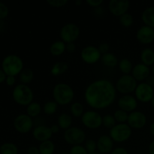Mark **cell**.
Returning <instances> with one entry per match:
<instances>
[{"label":"cell","mask_w":154,"mask_h":154,"mask_svg":"<svg viewBox=\"0 0 154 154\" xmlns=\"http://www.w3.org/2000/svg\"><path fill=\"white\" fill-rule=\"evenodd\" d=\"M72 123V116H70L68 114H60L58 117V126L60 129L67 130L69 128H71Z\"/></svg>","instance_id":"obj_25"},{"label":"cell","mask_w":154,"mask_h":154,"mask_svg":"<svg viewBox=\"0 0 154 154\" xmlns=\"http://www.w3.org/2000/svg\"><path fill=\"white\" fill-rule=\"evenodd\" d=\"M85 148L89 153H94L97 149V142L93 139H88L85 143Z\"/></svg>","instance_id":"obj_36"},{"label":"cell","mask_w":154,"mask_h":154,"mask_svg":"<svg viewBox=\"0 0 154 154\" xmlns=\"http://www.w3.org/2000/svg\"><path fill=\"white\" fill-rule=\"evenodd\" d=\"M12 97L17 104L22 106H28L32 102L34 94L29 86L26 84H18L12 92Z\"/></svg>","instance_id":"obj_4"},{"label":"cell","mask_w":154,"mask_h":154,"mask_svg":"<svg viewBox=\"0 0 154 154\" xmlns=\"http://www.w3.org/2000/svg\"><path fill=\"white\" fill-rule=\"evenodd\" d=\"M68 2V0H47V3L53 8H62Z\"/></svg>","instance_id":"obj_37"},{"label":"cell","mask_w":154,"mask_h":154,"mask_svg":"<svg viewBox=\"0 0 154 154\" xmlns=\"http://www.w3.org/2000/svg\"><path fill=\"white\" fill-rule=\"evenodd\" d=\"M27 154H40L38 147L35 146H31L27 150Z\"/></svg>","instance_id":"obj_44"},{"label":"cell","mask_w":154,"mask_h":154,"mask_svg":"<svg viewBox=\"0 0 154 154\" xmlns=\"http://www.w3.org/2000/svg\"><path fill=\"white\" fill-rule=\"evenodd\" d=\"M14 126L17 132L21 134H26L33 127V120L27 114H20L14 120Z\"/></svg>","instance_id":"obj_10"},{"label":"cell","mask_w":154,"mask_h":154,"mask_svg":"<svg viewBox=\"0 0 154 154\" xmlns=\"http://www.w3.org/2000/svg\"><path fill=\"white\" fill-rule=\"evenodd\" d=\"M53 96L54 101L58 105H66L70 104L75 97L73 89L69 84L59 83L56 84L53 90Z\"/></svg>","instance_id":"obj_2"},{"label":"cell","mask_w":154,"mask_h":154,"mask_svg":"<svg viewBox=\"0 0 154 154\" xmlns=\"http://www.w3.org/2000/svg\"><path fill=\"white\" fill-rule=\"evenodd\" d=\"M53 133L51 127H48L45 125H40V126H36L32 132L33 138L36 141H41V142L49 141Z\"/></svg>","instance_id":"obj_16"},{"label":"cell","mask_w":154,"mask_h":154,"mask_svg":"<svg viewBox=\"0 0 154 154\" xmlns=\"http://www.w3.org/2000/svg\"><path fill=\"white\" fill-rule=\"evenodd\" d=\"M66 50V44L63 41H57L50 47V53L53 56L59 57L62 55Z\"/></svg>","instance_id":"obj_22"},{"label":"cell","mask_w":154,"mask_h":154,"mask_svg":"<svg viewBox=\"0 0 154 154\" xmlns=\"http://www.w3.org/2000/svg\"><path fill=\"white\" fill-rule=\"evenodd\" d=\"M86 138V134L83 129L78 127H71L64 132V139L72 145H81Z\"/></svg>","instance_id":"obj_8"},{"label":"cell","mask_w":154,"mask_h":154,"mask_svg":"<svg viewBox=\"0 0 154 154\" xmlns=\"http://www.w3.org/2000/svg\"><path fill=\"white\" fill-rule=\"evenodd\" d=\"M68 69H69V64L67 63L58 62L52 66L51 69V74L53 76H59L67 72Z\"/></svg>","instance_id":"obj_23"},{"label":"cell","mask_w":154,"mask_h":154,"mask_svg":"<svg viewBox=\"0 0 154 154\" xmlns=\"http://www.w3.org/2000/svg\"><path fill=\"white\" fill-rule=\"evenodd\" d=\"M81 4H82V1H81V0H76V1H75V5H76L77 6L81 5Z\"/></svg>","instance_id":"obj_51"},{"label":"cell","mask_w":154,"mask_h":154,"mask_svg":"<svg viewBox=\"0 0 154 154\" xmlns=\"http://www.w3.org/2000/svg\"><path fill=\"white\" fill-rule=\"evenodd\" d=\"M42 112V106L39 103L32 102L26 108V114L30 117H36Z\"/></svg>","instance_id":"obj_28"},{"label":"cell","mask_w":154,"mask_h":154,"mask_svg":"<svg viewBox=\"0 0 154 154\" xmlns=\"http://www.w3.org/2000/svg\"><path fill=\"white\" fill-rule=\"evenodd\" d=\"M130 2L128 0H111L108 3L110 12L116 17H121L127 13Z\"/></svg>","instance_id":"obj_13"},{"label":"cell","mask_w":154,"mask_h":154,"mask_svg":"<svg viewBox=\"0 0 154 154\" xmlns=\"http://www.w3.org/2000/svg\"><path fill=\"white\" fill-rule=\"evenodd\" d=\"M62 154H70V153H63Z\"/></svg>","instance_id":"obj_55"},{"label":"cell","mask_w":154,"mask_h":154,"mask_svg":"<svg viewBox=\"0 0 154 154\" xmlns=\"http://www.w3.org/2000/svg\"><path fill=\"white\" fill-rule=\"evenodd\" d=\"M117 90L108 80L101 79L93 81L87 87L84 93L86 102L91 108L105 109L115 101Z\"/></svg>","instance_id":"obj_1"},{"label":"cell","mask_w":154,"mask_h":154,"mask_svg":"<svg viewBox=\"0 0 154 154\" xmlns=\"http://www.w3.org/2000/svg\"><path fill=\"white\" fill-rule=\"evenodd\" d=\"M51 129L53 134H57L60 131V127H59L58 125H53L51 127Z\"/></svg>","instance_id":"obj_47"},{"label":"cell","mask_w":154,"mask_h":154,"mask_svg":"<svg viewBox=\"0 0 154 154\" xmlns=\"http://www.w3.org/2000/svg\"><path fill=\"white\" fill-rule=\"evenodd\" d=\"M102 124L105 128L111 129L114 126H116V120L114 116L111 114H107L102 117Z\"/></svg>","instance_id":"obj_34"},{"label":"cell","mask_w":154,"mask_h":154,"mask_svg":"<svg viewBox=\"0 0 154 154\" xmlns=\"http://www.w3.org/2000/svg\"><path fill=\"white\" fill-rule=\"evenodd\" d=\"M137 81L130 75H123L116 83V90L122 94L129 95L135 91Z\"/></svg>","instance_id":"obj_6"},{"label":"cell","mask_w":154,"mask_h":154,"mask_svg":"<svg viewBox=\"0 0 154 154\" xmlns=\"http://www.w3.org/2000/svg\"><path fill=\"white\" fill-rule=\"evenodd\" d=\"M136 38L142 45H149L154 41V29L148 26H142L138 29Z\"/></svg>","instance_id":"obj_15"},{"label":"cell","mask_w":154,"mask_h":154,"mask_svg":"<svg viewBox=\"0 0 154 154\" xmlns=\"http://www.w3.org/2000/svg\"><path fill=\"white\" fill-rule=\"evenodd\" d=\"M105 154H109V153H105Z\"/></svg>","instance_id":"obj_56"},{"label":"cell","mask_w":154,"mask_h":154,"mask_svg":"<svg viewBox=\"0 0 154 154\" xmlns=\"http://www.w3.org/2000/svg\"><path fill=\"white\" fill-rule=\"evenodd\" d=\"M150 132L153 136H154V122L151 123L150 126Z\"/></svg>","instance_id":"obj_50"},{"label":"cell","mask_w":154,"mask_h":154,"mask_svg":"<svg viewBox=\"0 0 154 154\" xmlns=\"http://www.w3.org/2000/svg\"><path fill=\"white\" fill-rule=\"evenodd\" d=\"M19 78L23 84H28L32 81L34 78V72L30 69H23L20 73Z\"/></svg>","instance_id":"obj_26"},{"label":"cell","mask_w":154,"mask_h":154,"mask_svg":"<svg viewBox=\"0 0 154 154\" xmlns=\"http://www.w3.org/2000/svg\"><path fill=\"white\" fill-rule=\"evenodd\" d=\"M127 122L132 129H142L147 123V117L141 111H133L129 114Z\"/></svg>","instance_id":"obj_14"},{"label":"cell","mask_w":154,"mask_h":154,"mask_svg":"<svg viewBox=\"0 0 154 154\" xmlns=\"http://www.w3.org/2000/svg\"><path fill=\"white\" fill-rule=\"evenodd\" d=\"M81 33L79 26L73 23H66L60 29V37L65 43H73L78 38Z\"/></svg>","instance_id":"obj_7"},{"label":"cell","mask_w":154,"mask_h":154,"mask_svg":"<svg viewBox=\"0 0 154 154\" xmlns=\"http://www.w3.org/2000/svg\"><path fill=\"white\" fill-rule=\"evenodd\" d=\"M149 153L154 154V141H152L149 146Z\"/></svg>","instance_id":"obj_49"},{"label":"cell","mask_w":154,"mask_h":154,"mask_svg":"<svg viewBox=\"0 0 154 154\" xmlns=\"http://www.w3.org/2000/svg\"><path fill=\"white\" fill-rule=\"evenodd\" d=\"M9 9L5 4L0 2V20L4 19L8 15Z\"/></svg>","instance_id":"obj_39"},{"label":"cell","mask_w":154,"mask_h":154,"mask_svg":"<svg viewBox=\"0 0 154 154\" xmlns=\"http://www.w3.org/2000/svg\"><path fill=\"white\" fill-rule=\"evenodd\" d=\"M138 102L136 99L130 95H124L120 98L118 101V106L120 109L126 112H133L137 108Z\"/></svg>","instance_id":"obj_17"},{"label":"cell","mask_w":154,"mask_h":154,"mask_svg":"<svg viewBox=\"0 0 154 154\" xmlns=\"http://www.w3.org/2000/svg\"><path fill=\"white\" fill-rule=\"evenodd\" d=\"M98 49H99V52L101 53V54H107V53H108V51H109V49H110V45H108V43H105V42H104V43H102L99 45Z\"/></svg>","instance_id":"obj_40"},{"label":"cell","mask_w":154,"mask_h":154,"mask_svg":"<svg viewBox=\"0 0 154 154\" xmlns=\"http://www.w3.org/2000/svg\"><path fill=\"white\" fill-rule=\"evenodd\" d=\"M152 72H153V74L154 75V64L153 65V68H152Z\"/></svg>","instance_id":"obj_53"},{"label":"cell","mask_w":154,"mask_h":154,"mask_svg":"<svg viewBox=\"0 0 154 154\" xmlns=\"http://www.w3.org/2000/svg\"><path fill=\"white\" fill-rule=\"evenodd\" d=\"M131 135L132 128L126 123H119L110 129L109 136L115 142H124L130 138Z\"/></svg>","instance_id":"obj_5"},{"label":"cell","mask_w":154,"mask_h":154,"mask_svg":"<svg viewBox=\"0 0 154 154\" xmlns=\"http://www.w3.org/2000/svg\"><path fill=\"white\" fill-rule=\"evenodd\" d=\"M6 78H7V75H5L4 72H3L2 69H0V84L4 81H5Z\"/></svg>","instance_id":"obj_46"},{"label":"cell","mask_w":154,"mask_h":154,"mask_svg":"<svg viewBox=\"0 0 154 154\" xmlns=\"http://www.w3.org/2000/svg\"><path fill=\"white\" fill-rule=\"evenodd\" d=\"M135 96L137 99L143 103L150 102L154 97V90L153 87L146 82L138 84L135 89Z\"/></svg>","instance_id":"obj_11"},{"label":"cell","mask_w":154,"mask_h":154,"mask_svg":"<svg viewBox=\"0 0 154 154\" xmlns=\"http://www.w3.org/2000/svg\"><path fill=\"white\" fill-rule=\"evenodd\" d=\"M134 18L132 14L126 13L120 17V22L121 25L124 27H130L133 24Z\"/></svg>","instance_id":"obj_35"},{"label":"cell","mask_w":154,"mask_h":154,"mask_svg":"<svg viewBox=\"0 0 154 154\" xmlns=\"http://www.w3.org/2000/svg\"><path fill=\"white\" fill-rule=\"evenodd\" d=\"M114 141L108 135H102L97 141V149L102 154L109 153L113 151Z\"/></svg>","instance_id":"obj_19"},{"label":"cell","mask_w":154,"mask_h":154,"mask_svg":"<svg viewBox=\"0 0 154 154\" xmlns=\"http://www.w3.org/2000/svg\"><path fill=\"white\" fill-rule=\"evenodd\" d=\"M89 154H99V153H96V152H94V153H89Z\"/></svg>","instance_id":"obj_54"},{"label":"cell","mask_w":154,"mask_h":154,"mask_svg":"<svg viewBox=\"0 0 154 154\" xmlns=\"http://www.w3.org/2000/svg\"><path fill=\"white\" fill-rule=\"evenodd\" d=\"M150 68L143 63L135 65L132 71V76L137 81H143L147 80L150 76Z\"/></svg>","instance_id":"obj_18"},{"label":"cell","mask_w":154,"mask_h":154,"mask_svg":"<svg viewBox=\"0 0 154 154\" xmlns=\"http://www.w3.org/2000/svg\"><path fill=\"white\" fill-rule=\"evenodd\" d=\"M102 62L108 68H114L118 64V59L112 53H107L102 57Z\"/></svg>","instance_id":"obj_24"},{"label":"cell","mask_w":154,"mask_h":154,"mask_svg":"<svg viewBox=\"0 0 154 154\" xmlns=\"http://www.w3.org/2000/svg\"><path fill=\"white\" fill-rule=\"evenodd\" d=\"M81 57L84 63L87 64H94L99 62L102 57V54L98 48L89 45L83 48L81 52Z\"/></svg>","instance_id":"obj_12"},{"label":"cell","mask_w":154,"mask_h":154,"mask_svg":"<svg viewBox=\"0 0 154 154\" xmlns=\"http://www.w3.org/2000/svg\"><path fill=\"white\" fill-rule=\"evenodd\" d=\"M119 68H120V70L123 72V75H129L132 72L133 66H132V62L129 59L124 58L120 60V63H119Z\"/></svg>","instance_id":"obj_30"},{"label":"cell","mask_w":154,"mask_h":154,"mask_svg":"<svg viewBox=\"0 0 154 154\" xmlns=\"http://www.w3.org/2000/svg\"><path fill=\"white\" fill-rule=\"evenodd\" d=\"M5 82L7 84L8 86L9 87H12V86L14 85L15 82H16V80H15V77L14 76H7L5 80Z\"/></svg>","instance_id":"obj_43"},{"label":"cell","mask_w":154,"mask_h":154,"mask_svg":"<svg viewBox=\"0 0 154 154\" xmlns=\"http://www.w3.org/2000/svg\"><path fill=\"white\" fill-rule=\"evenodd\" d=\"M146 83H147V84H148L149 85H150L153 87V85H154V77L149 76L148 78H147V82Z\"/></svg>","instance_id":"obj_48"},{"label":"cell","mask_w":154,"mask_h":154,"mask_svg":"<svg viewBox=\"0 0 154 154\" xmlns=\"http://www.w3.org/2000/svg\"><path fill=\"white\" fill-rule=\"evenodd\" d=\"M141 63L147 66H153L154 64V51L150 48H145L141 51Z\"/></svg>","instance_id":"obj_21"},{"label":"cell","mask_w":154,"mask_h":154,"mask_svg":"<svg viewBox=\"0 0 154 154\" xmlns=\"http://www.w3.org/2000/svg\"><path fill=\"white\" fill-rule=\"evenodd\" d=\"M150 103H151V105L153 106V108H154V97L152 99V100L150 101Z\"/></svg>","instance_id":"obj_52"},{"label":"cell","mask_w":154,"mask_h":154,"mask_svg":"<svg viewBox=\"0 0 154 154\" xmlns=\"http://www.w3.org/2000/svg\"><path fill=\"white\" fill-rule=\"evenodd\" d=\"M87 4L92 8H99L103 3L102 0H87Z\"/></svg>","instance_id":"obj_41"},{"label":"cell","mask_w":154,"mask_h":154,"mask_svg":"<svg viewBox=\"0 0 154 154\" xmlns=\"http://www.w3.org/2000/svg\"><path fill=\"white\" fill-rule=\"evenodd\" d=\"M82 123L87 128L91 129H99L102 124V117L98 112L88 111L84 112L81 117Z\"/></svg>","instance_id":"obj_9"},{"label":"cell","mask_w":154,"mask_h":154,"mask_svg":"<svg viewBox=\"0 0 154 154\" xmlns=\"http://www.w3.org/2000/svg\"><path fill=\"white\" fill-rule=\"evenodd\" d=\"M57 108H58V104L55 101H49L44 105L43 111L45 114L51 115L56 113Z\"/></svg>","instance_id":"obj_32"},{"label":"cell","mask_w":154,"mask_h":154,"mask_svg":"<svg viewBox=\"0 0 154 154\" xmlns=\"http://www.w3.org/2000/svg\"><path fill=\"white\" fill-rule=\"evenodd\" d=\"M76 50V46L75 43H68L66 44V51L69 53H73Z\"/></svg>","instance_id":"obj_45"},{"label":"cell","mask_w":154,"mask_h":154,"mask_svg":"<svg viewBox=\"0 0 154 154\" xmlns=\"http://www.w3.org/2000/svg\"><path fill=\"white\" fill-rule=\"evenodd\" d=\"M111 154H129V153L123 147H117L114 150H113Z\"/></svg>","instance_id":"obj_42"},{"label":"cell","mask_w":154,"mask_h":154,"mask_svg":"<svg viewBox=\"0 0 154 154\" xmlns=\"http://www.w3.org/2000/svg\"><path fill=\"white\" fill-rule=\"evenodd\" d=\"M3 72L7 76H14L20 75L23 69V62L22 59L14 54L7 56L3 60L2 63Z\"/></svg>","instance_id":"obj_3"},{"label":"cell","mask_w":154,"mask_h":154,"mask_svg":"<svg viewBox=\"0 0 154 154\" xmlns=\"http://www.w3.org/2000/svg\"><path fill=\"white\" fill-rule=\"evenodd\" d=\"M114 117L116 121L119 122L120 123H124L128 120L129 114L123 110L119 109L114 112Z\"/></svg>","instance_id":"obj_33"},{"label":"cell","mask_w":154,"mask_h":154,"mask_svg":"<svg viewBox=\"0 0 154 154\" xmlns=\"http://www.w3.org/2000/svg\"><path fill=\"white\" fill-rule=\"evenodd\" d=\"M0 154H18V148L13 143H5L0 146Z\"/></svg>","instance_id":"obj_29"},{"label":"cell","mask_w":154,"mask_h":154,"mask_svg":"<svg viewBox=\"0 0 154 154\" xmlns=\"http://www.w3.org/2000/svg\"><path fill=\"white\" fill-rule=\"evenodd\" d=\"M141 20L146 26L154 29V6L147 8L142 12Z\"/></svg>","instance_id":"obj_20"},{"label":"cell","mask_w":154,"mask_h":154,"mask_svg":"<svg viewBox=\"0 0 154 154\" xmlns=\"http://www.w3.org/2000/svg\"><path fill=\"white\" fill-rule=\"evenodd\" d=\"M70 154H89L85 147L82 145L72 146L70 150Z\"/></svg>","instance_id":"obj_38"},{"label":"cell","mask_w":154,"mask_h":154,"mask_svg":"<svg viewBox=\"0 0 154 154\" xmlns=\"http://www.w3.org/2000/svg\"><path fill=\"white\" fill-rule=\"evenodd\" d=\"M84 105L81 102H74L72 104L70 108V111L72 115L75 117H82L84 112Z\"/></svg>","instance_id":"obj_31"},{"label":"cell","mask_w":154,"mask_h":154,"mask_svg":"<svg viewBox=\"0 0 154 154\" xmlns=\"http://www.w3.org/2000/svg\"><path fill=\"white\" fill-rule=\"evenodd\" d=\"M40 154H54L55 151V144L52 141H44L38 147Z\"/></svg>","instance_id":"obj_27"}]
</instances>
